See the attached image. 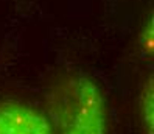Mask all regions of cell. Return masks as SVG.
Instances as JSON below:
<instances>
[{
  "instance_id": "obj_1",
  "label": "cell",
  "mask_w": 154,
  "mask_h": 134,
  "mask_svg": "<svg viewBox=\"0 0 154 134\" xmlns=\"http://www.w3.org/2000/svg\"><path fill=\"white\" fill-rule=\"evenodd\" d=\"M47 117L55 134H107L109 109L101 86L92 76L67 72L45 95Z\"/></svg>"
},
{
  "instance_id": "obj_2",
  "label": "cell",
  "mask_w": 154,
  "mask_h": 134,
  "mask_svg": "<svg viewBox=\"0 0 154 134\" xmlns=\"http://www.w3.org/2000/svg\"><path fill=\"white\" fill-rule=\"evenodd\" d=\"M0 134H55L47 114L17 100H0Z\"/></svg>"
},
{
  "instance_id": "obj_3",
  "label": "cell",
  "mask_w": 154,
  "mask_h": 134,
  "mask_svg": "<svg viewBox=\"0 0 154 134\" xmlns=\"http://www.w3.org/2000/svg\"><path fill=\"white\" fill-rule=\"evenodd\" d=\"M152 76L143 81L139 94V122L142 134H154V84Z\"/></svg>"
},
{
  "instance_id": "obj_4",
  "label": "cell",
  "mask_w": 154,
  "mask_h": 134,
  "mask_svg": "<svg viewBox=\"0 0 154 134\" xmlns=\"http://www.w3.org/2000/svg\"><path fill=\"white\" fill-rule=\"evenodd\" d=\"M154 23H152V16H149V19L145 22L143 28L139 33V45L143 51L145 56L152 58L154 51Z\"/></svg>"
}]
</instances>
